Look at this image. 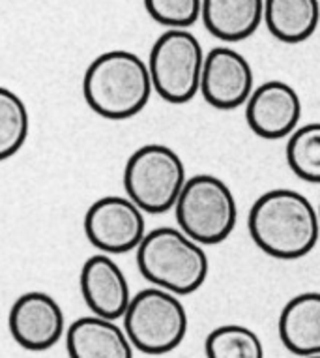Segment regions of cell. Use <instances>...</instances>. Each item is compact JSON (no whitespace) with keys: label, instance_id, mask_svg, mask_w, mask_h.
<instances>
[{"label":"cell","instance_id":"1","mask_svg":"<svg viewBox=\"0 0 320 358\" xmlns=\"http://www.w3.org/2000/svg\"><path fill=\"white\" fill-rule=\"evenodd\" d=\"M247 225L256 248L283 261L305 257L320 238L319 210L294 189L277 188L262 194L251 206Z\"/></svg>","mask_w":320,"mask_h":358},{"label":"cell","instance_id":"2","mask_svg":"<svg viewBox=\"0 0 320 358\" xmlns=\"http://www.w3.org/2000/svg\"><path fill=\"white\" fill-rule=\"evenodd\" d=\"M152 92L148 64L139 55L124 49L96 57L82 76L87 106L107 120H128L139 115Z\"/></svg>","mask_w":320,"mask_h":358},{"label":"cell","instance_id":"3","mask_svg":"<svg viewBox=\"0 0 320 358\" xmlns=\"http://www.w3.org/2000/svg\"><path fill=\"white\" fill-rule=\"evenodd\" d=\"M137 268L146 282L184 296L203 287L210 263L203 244L178 227L146 231L137 246Z\"/></svg>","mask_w":320,"mask_h":358},{"label":"cell","instance_id":"4","mask_svg":"<svg viewBox=\"0 0 320 358\" xmlns=\"http://www.w3.org/2000/svg\"><path fill=\"white\" fill-rule=\"evenodd\" d=\"M178 227L193 241L212 246L233 235L238 222V205L227 182L214 175L187 178L175 203Z\"/></svg>","mask_w":320,"mask_h":358},{"label":"cell","instance_id":"5","mask_svg":"<svg viewBox=\"0 0 320 358\" xmlns=\"http://www.w3.org/2000/svg\"><path fill=\"white\" fill-rule=\"evenodd\" d=\"M122 319L133 349L145 355L175 351L187 334V311L178 294L156 285L131 296Z\"/></svg>","mask_w":320,"mask_h":358},{"label":"cell","instance_id":"6","mask_svg":"<svg viewBox=\"0 0 320 358\" xmlns=\"http://www.w3.org/2000/svg\"><path fill=\"white\" fill-rule=\"evenodd\" d=\"M184 162L167 145L137 148L124 167V189L145 214H163L175 203L186 184Z\"/></svg>","mask_w":320,"mask_h":358},{"label":"cell","instance_id":"7","mask_svg":"<svg viewBox=\"0 0 320 358\" xmlns=\"http://www.w3.org/2000/svg\"><path fill=\"white\" fill-rule=\"evenodd\" d=\"M146 64L154 92L161 100L182 106L198 94L204 51L197 36L187 29H167L154 41Z\"/></svg>","mask_w":320,"mask_h":358},{"label":"cell","instance_id":"8","mask_svg":"<svg viewBox=\"0 0 320 358\" xmlns=\"http://www.w3.org/2000/svg\"><path fill=\"white\" fill-rule=\"evenodd\" d=\"M82 227L88 242L99 252L129 253L146 235L145 212L128 195H105L88 206Z\"/></svg>","mask_w":320,"mask_h":358},{"label":"cell","instance_id":"9","mask_svg":"<svg viewBox=\"0 0 320 358\" xmlns=\"http://www.w3.org/2000/svg\"><path fill=\"white\" fill-rule=\"evenodd\" d=\"M198 92L214 109H238L253 92V68L236 49L214 48L204 55Z\"/></svg>","mask_w":320,"mask_h":358},{"label":"cell","instance_id":"10","mask_svg":"<svg viewBox=\"0 0 320 358\" xmlns=\"http://www.w3.org/2000/svg\"><path fill=\"white\" fill-rule=\"evenodd\" d=\"M8 329L19 347L47 351L66 334L64 311L51 294L30 291L21 294L10 308Z\"/></svg>","mask_w":320,"mask_h":358},{"label":"cell","instance_id":"11","mask_svg":"<svg viewBox=\"0 0 320 358\" xmlns=\"http://www.w3.org/2000/svg\"><path fill=\"white\" fill-rule=\"evenodd\" d=\"M302 117V100L296 88L285 81H266L245 101V120L255 136L275 141L289 137Z\"/></svg>","mask_w":320,"mask_h":358},{"label":"cell","instance_id":"12","mask_svg":"<svg viewBox=\"0 0 320 358\" xmlns=\"http://www.w3.org/2000/svg\"><path fill=\"white\" fill-rule=\"evenodd\" d=\"M81 294L92 313L120 319L131 300L126 274L109 253L99 252L85 261L81 268Z\"/></svg>","mask_w":320,"mask_h":358},{"label":"cell","instance_id":"13","mask_svg":"<svg viewBox=\"0 0 320 358\" xmlns=\"http://www.w3.org/2000/svg\"><path fill=\"white\" fill-rule=\"evenodd\" d=\"M66 349L71 358H131L133 345L117 319L87 315L66 330Z\"/></svg>","mask_w":320,"mask_h":358},{"label":"cell","instance_id":"14","mask_svg":"<svg viewBox=\"0 0 320 358\" xmlns=\"http://www.w3.org/2000/svg\"><path fill=\"white\" fill-rule=\"evenodd\" d=\"M201 19L214 38L238 43L255 34L264 21V0H203Z\"/></svg>","mask_w":320,"mask_h":358},{"label":"cell","instance_id":"15","mask_svg":"<svg viewBox=\"0 0 320 358\" xmlns=\"http://www.w3.org/2000/svg\"><path fill=\"white\" fill-rule=\"evenodd\" d=\"M277 329L286 351L300 357L320 355V293H302L289 300Z\"/></svg>","mask_w":320,"mask_h":358},{"label":"cell","instance_id":"16","mask_svg":"<svg viewBox=\"0 0 320 358\" xmlns=\"http://www.w3.org/2000/svg\"><path fill=\"white\" fill-rule=\"evenodd\" d=\"M264 23L283 43H302L319 29V0H264Z\"/></svg>","mask_w":320,"mask_h":358},{"label":"cell","instance_id":"17","mask_svg":"<svg viewBox=\"0 0 320 358\" xmlns=\"http://www.w3.org/2000/svg\"><path fill=\"white\" fill-rule=\"evenodd\" d=\"M30 134V115L13 90L0 87V162L13 158Z\"/></svg>","mask_w":320,"mask_h":358},{"label":"cell","instance_id":"18","mask_svg":"<svg viewBox=\"0 0 320 358\" xmlns=\"http://www.w3.org/2000/svg\"><path fill=\"white\" fill-rule=\"evenodd\" d=\"M286 164L298 178L320 184V122L296 128L286 141Z\"/></svg>","mask_w":320,"mask_h":358},{"label":"cell","instance_id":"19","mask_svg":"<svg viewBox=\"0 0 320 358\" xmlns=\"http://www.w3.org/2000/svg\"><path fill=\"white\" fill-rule=\"evenodd\" d=\"M210 358H262L264 347L261 338L242 324H223L208 334L204 343Z\"/></svg>","mask_w":320,"mask_h":358},{"label":"cell","instance_id":"20","mask_svg":"<svg viewBox=\"0 0 320 358\" xmlns=\"http://www.w3.org/2000/svg\"><path fill=\"white\" fill-rule=\"evenodd\" d=\"M203 0H145L146 13L167 29H189L201 19Z\"/></svg>","mask_w":320,"mask_h":358},{"label":"cell","instance_id":"21","mask_svg":"<svg viewBox=\"0 0 320 358\" xmlns=\"http://www.w3.org/2000/svg\"><path fill=\"white\" fill-rule=\"evenodd\" d=\"M319 222H320V206H319Z\"/></svg>","mask_w":320,"mask_h":358}]
</instances>
